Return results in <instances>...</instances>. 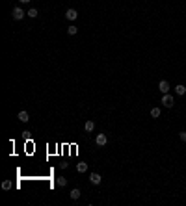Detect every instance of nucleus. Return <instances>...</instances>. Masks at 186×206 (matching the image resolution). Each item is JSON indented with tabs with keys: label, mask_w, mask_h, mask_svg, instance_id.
I'll return each instance as SVG.
<instances>
[{
	"label": "nucleus",
	"mask_w": 186,
	"mask_h": 206,
	"mask_svg": "<svg viewBox=\"0 0 186 206\" xmlns=\"http://www.w3.org/2000/svg\"><path fill=\"white\" fill-rule=\"evenodd\" d=\"M24 9H22V7H15L13 11H11V17L15 19V21H21V19H24Z\"/></svg>",
	"instance_id": "f257e3e1"
},
{
	"label": "nucleus",
	"mask_w": 186,
	"mask_h": 206,
	"mask_svg": "<svg viewBox=\"0 0 186 206\" xmlns=\"http://www.w3.org/2000/svg\"><path fill=\"white\" fill-rule=\"evenodd\" d=\"M95 143H97L99 147H104V145L108 143V137H106V134H97V137H95Z\"/></svg>",
	"instance_id": "f03ea898"
},
{
	"label": "nucleus",
	"mask_w": 186,
	"mask_h": 206,
	"mask_svg": "<svg viewBox=\"0 0 186 206\" xmlns=\"http://www.w3.org/2000/svg\"><path fill=\"white\" fill-rule=\"evenodd\" d=\"M65 19H67V21H76V19H78L76 9H71V7H69V9L65 11Z\"/></svg>",
	"instance_id": "7ed1b4c3"
},
{
	"label": "nucleus",
	"mask_w": 186,
	"mask_h": 206,
	"mask_svg": "<svg viewBox=\"0 0 186 206\" xmlns=\"http://www.w3.org/2000/svg\"><path fill=\"white\" fill-rule=\"evenodd\" d=\"M162 104H164L166 108H171V106H173V97H171V95H168V93H166L164 97H162Z\"/></svg>",
	"instance_id": "20e7f679"
},
{
	"label": "nucleus",
	"mask_w": 186,
	"mask_h": 206,
	"mask_svg": "<svg viewBox=\"0 0 186 206\" xmlns=\"http://www.w3.org/2000/svg\"><path fill=\"white\" fill-rule=\"evenodd\" d=\"M158 89H160V93H168V91H169V84H168V82H166V80H160V82H158Z\"/></svg>",
	"instance_id": "39448f33"
},
{
	"label": "nucleus",
	"mask_w": 186,
	"mask_h": 206,
	"mask_svg": "<svg viewBox=\"0 0 186 206\" xmlns=\"http://www.w3.org/2000/svg\"><path fill=\"white\" fill-rule=\"evenodd\" d=\"M89 180H91V184H95V186H99L101 184V175H99V173H91V175H89Z\"/></svg>",
	"instance_id": "423d86ee"
},
{
	"label": "nucleus",
	"mask_w": 186,
	"mask_h": 206,
	"mask_svg": "<svg viewBox=\"0 0 186 206\" xmlns=\"http://www.w3.org/2000/svg\"><path fill=\"white\" fill-rule=\"evenodd\" d=\"M19 121H21V123H28L30 121V115H28V112H19Z\"/></svg>",
	"instance_id": "0eeeda50"
},
{
	"label": "nucleus",
	"mask_w": 186,
	"mask_h": 206,
	"mask_svg": "<svg viewBox=\"0 0 186 206\" xmlns=\"http://www.w3.org/2000/svg\"><path fill=\"white\" fill-rule=\"evenodd\" d=\"M80 193H82V191H80L78 188H73L69 195H71V199H73V201H76V199H80Z\"/></svg>",
	"instance_id": "6e6552de"
},
{
	"label": "nucleus",
	"mask_w": 186,
	"mask_h": 206,
	"mask_svg": "<svg viewBox=\"0 0 186 206\" xmlns=\"http://www.w3.org/2000/svg\"><path fill=\"white\" fill-rule=\"evenodd\" d=\"M76 171H78V173H86V171H88V164H86V162L76 164Z\"/></svg>",
	"instance_id": "1a4fd4ad"
},
{
	"label": "nucleus",
	"mask_w": 186,
	"mask_h": 206,
	"mask_svg": "<svg viewBox=\"0 0 186 206\" xmlns=\"http://www.w3.org/2000/svg\"><path fill=\"white\" fill-rule=\"evenodd\" d=\"M93 128H95V123L93 121H86V125H84L86 132H93Z\"/></svg>",
	"instance_id": "9d476101"
},
{
	"label": "nucleus",
	"mask_w": 186,
	"mask_h": 206,
	"mask_svg": "<svg viewBox=\"0 0 186 206\" xmlns=\"http://www.w3.org/2000/svg\"><path fill=\"white\" fill-rule=\"evenodd\" d=\"M175 93H177V95H184V93H186V88H184L183 84H179V85L175 88Z\"/></svg>",
	"instance_id": "9b49d317"
},
{
	"label": "nucleus",
	"mask_w": 186,
	"mask_h": 206,
	"mask_svg": "<svg viewBox=\"0 0 186 206\" xmlns=\"http://www.w3.org/2000/svg\"><path fill=\"white\" fill-rule=\"evenodd\" d=\"M56 182H58V186H60V188H65V186H67V178H65V176H60Z\"/></svg>",
	"instance_id": "f8f14e48"
},
{
	"label": "nucleus",
	"mask_w": 186,
	"mask_h": 206,
	"mask_svg": "<svg viewBox=\"0 0 186 206\" xmlns=\"http://www.w3.org/2000/svg\"><path fill=\"white\" fill-rule=\"evenodd\" d=\"M151 117H153V119H158V117H160V108H153V110H151Z\"/></svg>",
	"instance_id": "ddd939ff"
},
{
	"label": "nucleus",
	"mask_w": 186,
	"mask_h": 206,
	"mask_svg": "<svg viewBox=\"0 0 186 206\" xmlns=\"http://www.w3.org/2000/svg\"><path fill=\"white\" fill-rule=\"evenodd\" d=\"M26 15H28L30 19H35V17H37V9H35V7H32V9H28V13H26Z\"/></svg>",
	"instance_id": "4468645a"
},
{
	"label": "nucleus",
	"mask_w": 186,
	"mask_h": 206,
	"mask_svg": "<svg viewBox=\"0 0 186 206\" xmlns=\"http://www.w3.org/2000/svg\"><path fill=\"white\" fill-rule=\"evenodd\" d=\"M76 32H78V28H76V26H73V24H71L69 28H67V34H69V35H74Z\"/></svg>",
	"instance_id": "2eb2a0df"
},
{
	"label": "nucleus",
	"mask_w": 186,
	"mask_h": 206,
	"mask_svg": "<svg viewBox=\"0 0 186 206\" xmlns=\"http://www.w3.org/2000/svg\"><path fill=\"white\" fill-rule=\"evenodd\" d=\"M2 189H6V191H7V189H11V182H9V180L2 182Z\"/></svg>",
	"instance_id": "dca6fc26"
},
{
	"label": "nucleus",
	"mask_w": 186,
	"mask_h": 206,
	"mask_svg": "<svg viewBox=\"0 0 186 206\" xmlns=\"http://www.w3.org/2000/svg\"><path fill=\"white\" fill-rule=\"evenodd\" d=\"M179 137H181L183 141H186V132H181V134H179Z\"/></svg>",
	"instance_id": "f3484780"
},
{
	"label": "nucleus",
	"mask_w": 186,
	"mask_h": 206,
	"mask_svg": "<svg viewBox=\"0 0 186 206\" xmlns=\"http://www.w3.org/2000/svg\"><path fill=\"white\" fill-rule=\"evenodd\" d=\"M19 2H21V4H28L30 0H19Z\"/></svg>",
	"instance_id": "a211bd4d"
}]
</instances>
